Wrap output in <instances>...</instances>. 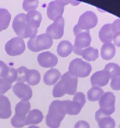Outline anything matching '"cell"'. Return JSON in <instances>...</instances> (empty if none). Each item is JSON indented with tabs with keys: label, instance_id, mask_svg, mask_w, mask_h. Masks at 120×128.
Wrapping results in <instances>:
<instances>
[{
	"label": "cell",
	"instance_id": "obj_29",
	"mask_svg": "<svg viewBox=\"0 0 120 128\" xmlns=\"http://www.w3.org/2000/svg\"><path fill=\"white\" fill-rule=\"evenodd\" d=\"M104 91L101 88L92 86L88 91V98L90 101H98L103 95Z\"/></svg>",
	"mask_w": 120,
	"mask_h": 128
},
{
	"label": "cell",
	"instance_id": "obj_24",
	"mask_svg": "<svg viewBox=\"0 0 120 128\" xmlns=\"http://www.w3.org/2000/svg\"><path fill=\"white\" fill-rule=\"evenodd\" d=\"M42 112L38 110H32L28 112L26 116V125L38 124L43 120Z\"/></svg>",
	"mask_w": 120,
	"mask_h": 128
},
{
	"label": "cell",
	"instance_id": "obj_11",
	"mask_svg": "<svg viewBox=\"0 0 120 128\" xmlns=\"http://www.w3.org/2000/svg\"><path fill=\"white\" fill-rule=\"evenodd\" d=\"M104 70L108 71L111 78L110 86L112 90L118 91L120 90V67L116 63L111 62L105 66Z\"/></svg>",
	"mask_w": 120,
	"mask_h": 128
},
{
	"label": "cell",
	"instance_id": "obj_39",
	"mask_svg": "<svg viewBox=\"0 0 120 128\" xmlns=\"http://www.w3.org/2000/svg\"><path fill=\"white\" fill-rule=\"evenodd\" d=\"M28 128H40L38 127V126H31Z\"/></svg>",
	"mask_w": 120,
	"mask_h": 128
},
{
	"label": "cell",
	"instance_id": "obj_4",
	"mask_svg": "<svg viewBox=\"0 0 120 128\" xmlns=\"http://www.w3.org/2000/svg\"><path fill=\"white\" fill-rule=\"evenodd\" d=\"M98 23V18L96 14L92 11H86L80 17L78 22L73 28L74 34L80 31H90Z\"/></svg>",
	"mask_w": 120,
	"mask_h": 128
},
{
	"label": "cell",
	"instance_id": "obj_9",
	"mask_svg": "<svg viewBox=\"0 0 120 128\" xmlns=\"http://www.w3.org/2000/svg\"><path fill=\"white\" fill-rule=\"evenodd\" d=\"M115 96L111 92L103 94L99 100L100 110L103 114L110 116L115 111Z\"/></svg>",
	"mask_w": 120,
	"mask_h": 128
},
{
	"label": "cell",
	"instance_id": "obj_34",
	"mask_svg": "<svg viewBox=\"0 0 120 128\" xmlns=\"http://www.w3.org/2000/svg\"><path fill=\"white\" fill-rule=\"evenodd\" d=\"M5 80L8 81L11 84L14 82V81H16V80H17V71H16V70L12 68H10L9 72L7 76H6V77L5 78Z\"/></svg>",
	"mask_w": 120,
	"mask_h": 128
},
{
	"label": "cell",
	"instance_id": "obj_16",
	"mask_svg": "<svg viewBox=\"0 0 120 128\" xmlns=\"http://www.w3.org/2000/svg\"><path fill=\"white\" fill-rule=\"evenodd\" d=\"M95 120L100 128H114L116 126L114 120L110 116L102 113L100 110L96 112Z\"/></svg>",
	"mask_w": 120,
	"mask_h": 128
},
{
	"label": "cell",
	"instance_id": "obj_37",
	"mask_svg": "<svg viewBox=\"0 0 120 128\" xmlns=\"http://www.w3.org/2000/svg\"><path fill=\"white\" fill-rule=\"evenodd\" d=\"M74 128H90L88 122L85 121H78L74 125Z\"/></svg>",
	"mask_w": 120,
	"mask_h": 128
},
{
	"label": "cell",
	"instance_id": "obj_21",
	"mask_svg": "<svg viewBox=\"0 0 120 128\" xmlns=\"http://www.w3.org/2000/svg\"><path fill=\"white\" fill-rule=\"evenodd\" d=\"M61 77V73L56 69H51L48 71L44 74L43 77V81L45 84L48 86L53 85L60 80Z\"/></svg>",
	"mask_w": 120,
	"mask_h": 128
},
{
	"label": "cell",
	"instance_id": "obj_15",
	"mask_svg": "<svg viewBox=\"0 0 120 128\" xmlns=\"http://www.w3.org/2000/svg\"><path fill=\"white\" fill-rule=\"evenodd\" d=\"M110 79V74L106 70H102L94 72L91 77V83L92 86L101 88L108 83Z\"/></svg>",
	"mask_w": 120,
	"mask_h": 128
},
{
	"label": "cell",
	"instance_id": "obj_18",
	"mask_svg": "<svg viewBox=\"0 0 120 128\" xmlns=\"http://www.w3.org/2000/svg\"><path fill=\"white\" fill-rule=\"evenodd\" d=\"M11 103L6 96L0 95V119H8L11 116Z\"/></svg>",
	"mask_w": 120,
	"mask_h": 128
},
{
	"label": "cell",
	"instance_id": "obj_30",
	"mask_svg": "<svg viewBox=\"0 0 120 128\" xmlns=\"http://www.w3.org/2000/svg\"><path fill=\"white\" fill-rule=\"evenodd\" d=\"M28 69L24 66H21L19 68L16 69L17 71V82H24L26 81V76H27Z\"/></svg>",
	"mask_w": 120,
	"mask_h": 128
},
{
	"label": "cell",
	"instance_id": "obj_38",
	"mask_svg": "<svg viewBox=\"0 0 120 128\" xmlns=\"http://www.w3.org/2000/svg\"><path fill=\"white\" fill-rule=\"evenodd\" d=\"M114 44L118 47H120V32L114 34L113 37Z\"/></svg>",
	"mask_w": 120,
	"mask_h": 128
},
{
	"label": "cell",
	"instance_id": "obj_35",
	"mask_svg": "<svg viewBox=\"0 0 120 128\" xmlns=\"http://www.w3.org/2000/svg\"><path fill=\"white\" fill-rule=\"evenodd\" d=\"M10 70V67L6 65L3 61H0V78L5 79Z\"/></svg>",
	"mask_w": 120,
	"mask_h": 128
},
{
	"label": "cell",
	"instance_id": "obj_8",
	"mask_svg": "<svg viewBox=\"0 0 120 128\" xmlns=\"http://www.w3.org/2000/svg\"><path fill=\"white\" fill-rule=\"evenodd\" d=\"M4 49L8 54L11 56H16L23 53L26 46L22 38L14 37L6 42Z\"/></svg>",
	"mask_w": 120,
	"mask_h": 128
},
{
	"label": "cell",
	"instance_id": "obj_23",
	"mask_svg": "<svg viewBox=\"0 0 120 128\" xmlns=\"http://www.w3.org/2000/svg\"><path fill=\"white\" fill-rule=\"evenodd\" d=\"M116 54V48L111 42L104 43L101 49V56L103 60H110Z\"/></svg>",
	"mask_w": 120,
	"mask_h": 128
},
{
	"label": "cell",
	"instance_id": "obj_17",
	"mask_svg": "<svg viewBox=\"0 0 120 128\" xmlns=\"http://www.w3.org/2000/svg\"><path fill=\"white\" fill-rule=\"evenodd\" d=\"M114 33L111 24H104L99 31V38L103 43L111 42L113 40Z\"/></svg>",
	"mask_w": 120,
	"mask_h": 128
},
{
	"label": "cell",
	"instance_id": "obj_28",
	"mask_svg": "<svg viewBox=\"0 0 120 128\" xmlns=\"http://www.w3.org/2000/svg\"><path fill=\"white\" fill-rule=\"evenodd\" d=\"M41 75L38 71L36 70H30L28 72L26 81L30 86L37 85L40 82Z\"/></svg>",
	"mask_w": 120,
	"mask_h": 128
},
{
	"label": "cell",
	"instance_id": "obj_13",
	"mask_svg": "<svg viewBox=\"0 0 120 128\" xmlns=\"http://www.w3.org/2000/svg\"><path fill=\"white\" fill-rule=\"evenodd\" d=\"M12 91L16 96L23 101H29L32 97V90L24 82H16L12 86Z\"/></svg>",
	"mask_w": 120,
	"mask_h": 128
},
{
	"label": "cell",
	"instance_id": "obj_1",
	"mask_svg": "<svg viewBox=\"0 0 120 128\" xmlns=\"http://www.w3.org/2000/svg\"><path fill=\"white\" fill-rule=\"evenodd\" d=\"M78 86V78L72 76L69 71L62 75L60 81L54 86L52 96L61 98L65 94L73 95L76 93Z\"/></svg>",
	"mask_w": 120,
	"mask_h": 128
},
{
	"label": "cell",
	"instance_id": "obj_12",
	"mask_svg": "<svg viewBox=\"0 0 120 128\" xmlns=\"http://www.w3.org/2000/svg\"><path fill=\"white\" fill-rule=\"evenodd\" d=\"M74 44L72 46V51L75 54L78 51L90 46L91 42V38L90 31H80L75 34Z\"/></svg>",
	"mask_w": 120,
	"mask_h": 128
},
{
	"label": "cell",
	"instance_id": "obj_26",
	"mask_svg": "<svg viewBox=\"0 0 120 128\" xmlns=\"http://www.w3.org/2000/svg\"><path fill=\"white\" fill-rule=\"evenodd\" d=\"M66 113L70 115H77L81 112L82 106L78 102L72 101H64Z\"/></svg>",
	"mask_w": 120,
	"mask_h": 128
},
{
	"label": "cell",
	"instance_id": "obj_7",
	"mask_svg": "<svg viewBox=\"0 0 120 128\" xmlns=\"http://www.w3.org/2000/svg\"><path fill=\"white\" fill-rule=\"evenodd\" d=\"M69 72L76 78H86L92 70L91 64L80 58H76L71 61L69 65Z\"/></svg>",
	"mask_w": 120,
	"mask_h": 128
},
{
	"label": "cell",
	"instance_id": "obj_22",
	"mask_svg": "<svg viewBox=\"0 0 120 128\" xmlns=\"http://www.w3.org/2000/svg\"><path fill=\"white\" fill-rule=\"evenodd\" d=\"M31 104L28 101L21 100L15 107V116L26 118V114L30 111Z\"/></svg>",
	"mask_w": 120,
	"mask_h": 128
},
{
	"label": "cell",
	"instance_id": "obj_3",
	"mask_svg": "<svg viewBox=\"0 0 120 128\" xmlns=\"http://www.w3.org/2000/svg\"><path fill=\"white\" fill-rule=\"evenodd\" d=\"M12 28L15 33L21 38H32L36 36L38 30L31 28L26 21V14L20 13L14 18L12 22Z\"/></svg>",
	"mask_w": 120,
	"mask_h": 128
},
{
	"label": "cell",
	"instance_id": "obj_36",
	"mask_svg": "<svg viewBox=\"0 0 120 128\" xmlns=\"http://www.w3.org/2000/svg\"><path fill=\"white\" fill-rule=\"evenodd\" d=\"M112 24V29L114 33L120 32V19H117L113 22Z\"/></svg>",
	"mask_w": 120,
	"mask_h": 128
},
{
	"label": "cell",
	"instance_id": "obj_33",
	"mask_svg": "<svg viewBox=\"0 0 120 128\" xmlns=\"http://www.w3.org/2000/svg\"><path fill=\"white\" fill-rule=\"evenodd\" d=\"M72 101L78 102L83 107L84 106L85 103H86V97H85V95L82 92H78L75 93Z\"/></svg>",
	"mask_w": 120,
	"mask_h": 128
},
{
	"label": "cell",
	"instance_id": "obj_10",
	"mask_svg": "<svg viewBox=\"0 0 120 128\" xmlns=\"http://www.w3.org/2000/svg\"><path fill=\"white\" fill-rule=\"evenodd\" d=\"M64 20L62 16L58 18L54 22L47 28L46 34L54 40L61 38L64 34Z\"/></svg>",
	"mask_w": 120,
	"mask_h": 128
},
{
	"label": "cell",
	"instance_id": "obj_20",
	"mask_svg": "<svg viewBox=\"0 0 120 128\" xmlns=\"http://www.w3.org/2000/svg\"><path fill=\"white\" fill-rule=\"evenodd\" d=\"M76 54L80 55L82 58L88 61H94L98 58V50L92 47H88L76 52Z\"/></svg>",
	"mask_w": 120,
	"mask_h": 128
},
{
	"label": "cell",
	"instance_id": "obj_31",
	"mask_svg": "<svg viewBox=\"0 0 120 128\" xmlns=\"http://www.w3.org/2000/svg\"><path fill=\"white\" fill-rule=\"evenodd\" d=\"M38 6V0H24L22 4V8L26 11H31L35 10Z\"/></svg>",
	"mask_w": 120,
	"mask_h": 128
},
{
	"label": "cell",
	"instance_id": "obj_6",
	"mask_svg": "<svg viewBox=\"0 0 120 128\" xmlns=\"http://www.w3.org/2000/svg\"><path fill=\"white\" fill-rule=\"evenodd\" d=\"M68 3L74 6L78 5L80 2L74 0H55L50 2L47 8V15L49 19L54 21L58 18L62 16L64 11V6Z\"/></svg>",
	"mask_w": 120,
	"mask_h": 128
},
{
	"label": "cell",
	"instance_id": "obj_5",
	"mask_svg": "<svg viewBox=\"0 0 120 128\" xmlns=\"http://www.w3.org/2000/svg\"><path fill=\"white\" fill-rule=\"evenodd\" d=\"M52 45V39L46 34L36 36L28 41V48L32 52H39L50 48Z\"/></svg>",
	"mask_w": 120,
	"mask_h": 128
},
{
	"label": "cell",
	"instance_id": "obj_27",
	"mask_svg": "<svg viewBox=\"0 0 120 128\" xmlns=\"http://www.w3.org/2000/svg\"><path fill=\"white\" fill-rule=\"evenodd\" d=\"M11 16L7 10L0 8V31L6 30L10 24Z\"/></svg>",
	"mask_w": 120,
	"mask_h": 128
},
{
	"label": "cell",
	"instance_id": "obj_14",
	"mask_svg": "<svg viewBox=\"0 0 120 128\" xmlns=\"http://www.w3.org/2000/svg\"><path fill=\"white\" fill-rule=\"evenodd\" d=\"M38 62L42 68H53L58 64V58L51 52L45 51L38 56Z\"/></svg>",
	"mask_w": 120,
	"mask_h": 128
},
{
	"label": "cell",
	"instance_id": "obj_19",
	"mask_svg": "<svg viewBox=\"0 0 120 128\" xmlns=\"http://www.w3.org/2000/svg\"><path fill=\"white\" fill-rule=\"evenodd\" d=\"M26 21L28 24L34 29L38 30L40 26L42 16L41 13L36 10L29 11L28 14H26Z\"/></svg>",
	"mask_w": 120,
	"mask_h": 128
},
{
	"label": "cell",
	"instance_id": "obj_2",
	"mask_svg": "<svg viewBox=\"0 0 120 128\" xmlns=\"http://www.w3.org/2000/svg\"><path fill=\"white\" fill-rule=\"evenodd\" d=\"M66 114L64 101H53L49 107L46 115V124L50 128H59Z\"/></svg>",
	"mask_w": 120,
	"mask_h": 128
},
{
	"label": "cell",
	"instance_id": "obj_25",
	"mask_svg": "<svg viewBox=\"0 0 120 128\" xmlns=\"http://www.w3.org/2000/svg\"><path fill=\"white\" fill-rule=\"evenodd\" d=\"M72 51V46L68 41H61L57 47V52L60 56L65 58L68 56Z\"/></svg>",
	"mask_w": 120,
	"mask_h": 128
},
{
	"label": "cell",
	"instance_id": "obj_32",
	"mask_svg": "<svg viewBox=\"0 0 120 128\" xmlns=\"http://www.w3.org/2000/svg\"><path fill=\"white\" fill-rule=\"evenodd\" d=\"M12 86L11 82L6 80L0 78V95L6 93Z\"/></svg>",
	"mask_w": 120,
	"mask_h": 128
}]
</instances>
